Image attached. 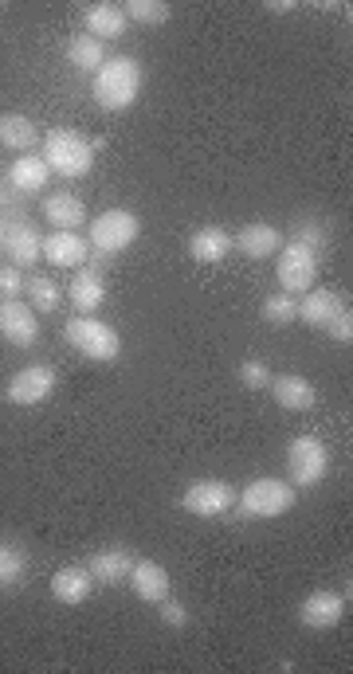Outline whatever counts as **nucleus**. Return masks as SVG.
<instances>
[{
	"instance_id": "f257e3e1",
	"label": "nucleus",
	"mask_w": 353,
	"mask_h": 674,
	"mask_svg": "<svg viewBox=\"0 0 353 674\" xmlns=\"http://www.w3.org/2000/svg\"><path fill=\"white\" fill-rule=\"evenodd\" d=\"M95 102L110 114L130 110L142 95V63L130 56H110L102 68L95 71Z\"/></svg>"
},
{
	"instance_id": "f03ea898",
	"label": "nucleus",
	"mask_w": 353,
	"mask_h": 674,
	"mask_svg": "<svg viewBox=\"0 0 353 674\" xmlns=\"http://www.w3.org/2000/svg\"><path fill=\"white\" fill-rule=\"evenodd\" d=\"M44 161H48L51 173H59L63 181H78V176H87L95 169V149L83 134L75 130H48L44 134Z\"/></svg>"
},
{
	"instance_id": "7ed1b4c3",
	"label": "nucleus",
	"mask_w": 353,
	"mask_h": 674,
	"mask_svg": "<svg viewBox=\"0 0 353 674\" xmlns=\"http://www.w3.org/2000/svg\"><path fill=\"white\" fill-rule=\"evenodd\" d=\"M299 502V490L291 487L287 479H252L240 494H235V506H240V518H283L287 510H294Z\"/></svg>"
},
{
	"instance_id": "20e7f679",
	"label": "nucleus",
	"mask_w": 353,
	"mask_h": 674,
	"mask_svg": "<svg viewBox=\"0 0 353 674\" xmlns=\"http://www.w3.org/2000/svg\"><path fill=\"white\" fill-rule=\"evenodd\" d=\"M63 338L75 353H83L87 361H114L122 353V338H118L114 326H107L95 314H75L68 326H63Z\"/></svg>"
},
{
	"instance_id": "39448f33",
	"label": "nucleus",
	"mask_w": 353,
	"mask_h": 674,
	"mask_svg": "<svg viewBox=\"0 0 353 674\" xmlns=\"http://www.w3.org/2000/svg\"><path fill=\"white\" fill-rule=\"evenodd\" d=\"M330 475V451L318 436H294L287 443V482L294 490L318 487Z\"/></svg>"
},
{
	"instance_id": "423d86ee",
	"label": "nucleus",
	"mask_w": 353,
	"mask_h": 674,
	"mask_svg": "<svg viewBox=\"0 0 353 674\" xmlns=\"http://www.w3.org/2000/svg\"><path fill=\"white\" fill-rule=\"evenodd\" d=\"M137 235H142L137 212H130V208H107V212L95 216L87 244H95L98 255H118V252H126Z\"/></svg>"
},
{
	"instance_id": "0eeeda50",
	"label": "nucleus",
	"mask_w": 353,
	"mask_h": 674,
	"mask_svg": "<svg viewBox=\"0 0 353 674\" xmlns=\"http://www.w3.org/2000/svg\"><path fill=\"white\" fill-rule=\"evenodd\" d=\"M56 392V369L51 365H24L9 377V389H4V401L16 404V408H36V404L51 401Z\"/></svg>"
},
{
	"instance_id": "6e6552de",
	"label": "nucleus",
	"mask_w": 353,
	"mask_h": 674,
	"mask_svg": "<svg viewBox=\"0 0 353 674\" xmlns=\"http://www.w3.org/2000/svg\"><path fill=\"white\" fill-rule=\"evenodd\" d=\"M235 494H240V490L224 479H196V482H188V490L181 494V506H185V514H193V518H220V514H228V510L235 506Z\"/></svg>"
},
{
	"instance_id": "1a4fd4ad",
	"label": "nucleus",
	"mask_w": 353,
	"mask_h": 674,
	"mask_svg": "<svg viewBox=\"0 0 353 674\" xmlns=\"http://www.w3.org/2000/svg\"><path fill=\"white\" fill-rule=\"evenodd\" d=\"M318 279V252L299 240L283 244V255H279V286L283 294H306Z\"/></svg>"
},
{
	"instance_id": "9d476101",
	"label": "nucleus",
	"mask_w": 353,
	"mask_h": 674,
	"mask_svg": "<svg viewBox=\"0 0 353 674\" xmlns=\"http://www.w3.org/2000/svg\"><path fill=\"white\" fill-rule=\"evenodd\" d=\"M0 338L16 350H32L39 342V314L20 298H4L0 303Z\"/></svg>"
},
{
	"instance_id": "9b49d317",
	"label": "nucleus",
	"mask_w": 353,
	"mask_h": 674,
	"mask_svg": "<svg viewBox=\"0 0 353 674\" xmlns=\"http://www.w3.org/2000/svg\"><path fill=\"white\" fill-rule=\"evenodd\" d=\"M345 608H350V592H311L299 608V624L311 627V632H326V627H338L345 616Z\"/></svg>"
},
{
	"instance_id": "f8f14e48",
	"label": "nucleus",
	"mask_w": 353,
	"mask_h": 674,
	"mask_svg": "<svg viewBox=\"0 0 353 674\" xmlns=\"http://www.w3.org/2000/svg\"><path fill=\"white\" fill-rule=\"evenodd\" d=\"M134 549L126 546H107V549H95L87 557V573L95 585L102 588H114V585H126L130 580V568H134Z\"/></svg>"
},
{
	"instance_id": "ddd939ff",
	"label": "nucleus",
	"mask_w": 353,
	"mask_h": 674,
	"mask_svg": "<svg viewBox=\"0 0 353 674\" xmlns=\"http://www.w3.org/2000/svg\"><path fill=\"white\" fill-rule=\"evenodd\" d=\"M267 389H271L275 404L283 412H311L318 404V384L306 381L303 372H279V377H271Z\"/></svg>"
},
{
	"instance_id": "4468645a",
	"label": "nucleus",
	"mask_w": 353,
	"mask_h": 674,
	"mask_svg": "<svg viewBox=\"0 0 353 674\" xmlns=\"http://www.w3.org/2000/svg\"><path fill=\"white\" fill-rule=\"evenodd\" d=\"M130 588H134V597L146 600V604H161L166 597H173L169 568L157 565V561H134V568H130Z\"/></svg>"
},
{
	"instance_id": "2eb2a0df",
	"label": "nucleus",
	"mask_w": 353,
	"mask_h": 674,
	"mask_svg": "<svg viewBox=\"0 0 353 674\" xmlns=\"http://www.w3.org/2000/svg\"><path fill=\"white\" fill-rule=\"evenodd\" d=\"M126 12L122 4H110V0H98V4H87L83 12V32L95 36L98 44H110V39H122L126 36Z\"/></svg>"
},
{
	"instance_id": "dca6fc26",
	"label": "nucleus",
	"mask_w": 353,
	"mask_h": 674,
	"mask_svg": "<svg viewBox=\"0 0 353 674\" xmlns=\"http://www.w3.org/2000/svg\"><path fill=\"white\" fill-rule=\"evenodd\" d=\"M342 306H345L342 294L330 291V286H311L306 294H299V298H294L299 322H306L311 330H314V326H318V330H326V322H330V318L342 310Z\"/></svg>"
},
{
	"instance_id": "f3484780",
	"label": "nucleus",
	"mask_w": 353,
	"mask_h": 674,
	"mask_svg": "<svg viewBox=\"0 0 353 674\" xmlns=\"http://www.w3.org/2000/svg\"><path fill=\"white\" fill-rule=\"evenodd\" d=\"M0 244L9 252L12 267H36L44 259V235L32 224H12L0 232Z\"/></svg>"
},
{
	"instance_id": "a211bd4d",
	"label": "nucleus",
	"mask_w": 353,
	"mask_h": 674,
	"mask_svg": "<svg viewBox=\"0 0 353 674\" xmlns=\"http://www.w3.org/2000/svg\"><path fill=\"white\" fill-rule=\"evenodd\" d=\"M90 592H95V580H90L87 565H68L51 577V597H56L59 604H68V608L87 604Z\"/></svg>"
},
{
	"instance_id": "6ab92c4d",
	"label": "nucleus",
	"mask_w": 353,
	"mask_h": 674,
	"mask_svg": "<svg viewBox=\"0 0 353 674\" xmlns=\"http://www.w3.org/2000/svg\"><path fill=\"white\" fill-rule=\"evenodd\" d=\"M232 247H235L232 232H224L220 224H205V228H196V232L188 235V255H193L196 264H220Z\"/></svg>"
},
{
	"instance_id": "aec40b11",
	"label": "nucleus",
	"mask_w": 353,
	"mask_h": 674,
	"mask_svg": "<svg viewBox=\"0 0 353 674\" xmlns=\"http://www.w3.org/2000/svg\"><path fill=\"white\" fill-rule=\"evenodd\" d=\"M232 244L240 247L247 259H267V255H275L283 247V232L275 224H267V220H255V224H247L240 235H232Z\"/></svg>"
},
{
	"instance_id": "412c9836",
	"label": "nucleus",
	"mask_w": 353,
	"mask_h": 674,
	"mask_svg": "<svg viewBox=\"0 0 353 674\" xmlns=\"http://www.w3.org/2000/svg\"><path fill=\"white\" fill-rule=\"evenodd\" d=\"M87 252L90 244L78 232H51L44 240V259L51 267H83L87 264Z\"/></svg>"
},
{
	"instance_id": "4be33fe9",
	"label": "nucleus",
	"mask_w": 353,
	"mask_h": 674,
	"mask_svg": "<svg viewBox=\"0 0 353 674\" xmlns=\"http://www.w3.org/2000/svg\"><path fill=\"white\" fill-rule=\"evenodd\" d=\"M44 216L56 232H75L87 220V205L75 193H48L44 196Z\"/></svg>"
},
{
	"instance_id": "5701e85b",
	"label": "nucleus",
	"mask_w": 353,
	"mask_h": 674,
	"mask_svg": "<svg viewBox=\"0 0 353 674\" xmlns=\"http://www.w3.org/2000/svg\"><path fill=\"white\" fill-rule=\"evenodd\" d=\"M68 298L78 314H98V306L107 303V283H102V271H78L68 286Z\"/></svg>"
},
{
	"instance_id": "b1692460",
	"label": "nucleus",
	"mask_w": 353,
	"mask_h": 674,
	"mask_svg": "<svg viewBox=\"0 0 353 674\" xmlns=\"http://www.w3.org/2000/svg\"><path fill=\"white\" fill-rule=\"evenodd\" d=\"M9 181L16 185V193H44L51 181V169L39 154H20L9 169Z\"/></svg>"
},
{
	"instance_id": "393cba45",
	"label": "nucleus",
	"mask_w": 353,
	"mask_h": 674,
	"mask_svg": "<svg viewBox=\"0 0 353 674\" xmlns=\"http://www.w3.org/2000/svg\"><path fill=\"white\" fill-rule=\"evenodd\" d=\"M44 137H39V126L28 114H0V146L16 149V154H32Z\"/></svg>"
},
{
	"instance_id": "a878e982",
	"label": "nucleus",
	"mask_w": 353,
	"mask_h": 674,
	"mask_svg": "<svg viewBox=\"0 0 353 674\" xmlns=\"http://www.w3.org/2000/svg\"><path fill=\"white\" fill-rule=\"evenodd\" d=\"M68 59H71V68L78 71H90L95 75L102 63H107V44H98L95 36H87V32H78V36L68 39Z\"/></svg>"
},
{
	"instance_id": "bb28decb",
	"label": "nucleus",
	"mask_w": 353,
	"mask_h": 674,
	"mask_svg": "<svg viewBox=\"0 0 353 674\" xmlns=\"http://www.w3.org/2000/svg\"><path fill=\"white\" fill-rule=\"evenodd\" d=\"M24 291H28L32 310H36V314H51V310H59V306H63V286H59L51 274H32Z\"/></svg>"
},
{
	"instance_id": "cd10ccee",
	"label": "nucleus",
	"mask_w": 353,
	"mask_h": 674,
	"mask_svg": "<svg viewBox=\"0 0 353 674\" xmlns=\"http://www.w3.org/2000/svg\"><path fill=\"white\" fill-rule=\"evenodd\" d=\"M122 12H126L130 24H146V28H161L173 16V9H169L166 0H126Z\"/></svg>"
},
{
	"instance_id": "c85d7f7f",
	"label": "nucleus",
	"mask_w": 353,
	"mask_h": 674,
	"mask_svg": "<svg viewBox=\"0 0 353 674\" xmlns=\"http://www.w3.org/2000/svg\"><path fill=\"white\" fill-rule=\"evenodd\" d=\"M24 577H28V557H24L16 546L0 541V588L24 585Z\"/></svg>"
},
{
	"instance_id": "c756f323",
	"label": "nucleus",
	"mask_w": 353,
	"mask_h": 674,
	"mask_svg": "<svg viewBox=\"0 0 353 674\" xmlns=\"http://www.w3.org/2000/svg\"><path fill=\"white\" fill-rule=\"evenodd\" d=\"M264 318L271 326H291L294 318H299V310H294V294H283V291H275L264 298Z\"/></svg>"
},
{
	"instance_id": "7c9ffc66",
	"label": "nucleus",
	"mask_w": 353,
	"mask_h": 674,
	"mask_svg": "<svg viewBox=\"0 0 353 674\" xmlns=\"http://www.w3.org/2000/svg\"><path fill=\"white\" fill-rule=\"evenodd\" d=\"M240 384H244V389H252V392H259V389H267V384H271V377L275 372L267 369L264 361H259V357H247V361H240Z\"/></svg>"
},
{
	"instance_id": "2f4dec72",
	"label": "nucleus",
	"mask_w": 353,
	"mask_h": 674,
	"mask_svg": "<svg viewBox=\"0 0 353 674\" xmlns=\"http://www.w3.org/2000/svg\"><path fill=\"white\" fill-rule=\"evenodd\" d=\"M294 240L318 252V247H322L326 240H330V235H326V224H322V220H314V216H306V220H299V228H294Z\"/></svg>"
},
{
	"instance_id": "473e14b6",
	"label": "nucleus",
	"mask_w": 353,
	"mask_h": 674,
	"mask_svg": "<svg viewBox=\"0 0 353 674\" xmlns=\"http://www.w3.org/2000/svg\"><path fill=\"white\" fill-rule=\"evenodd\" d=\"M326 333H330L333 342H342V345L353 342V314H350V306H342V310L333 314L330 322H326Z\"/></svg>"
},
{
	"instance_id": "72a5a7b5",
	"label": "nucleus",
	"mask_w": 353,
	"mask_h": 674,
	"mask_svg": "<svg viewBox=\"0 0 353 674\" xmlns=\"http://www.w3.org/2000/svg\"><path fill=\"white\" fill-rule=\"evenodd\" d=\"M188 608L181 604V600H173V597H166L161 600V624L166 627H188Z\"/></svg>"
},
{
	"instance_id": "f704fd0d",
	"label": "nucleus",
	"mask_w": 353,
	"mask_h": 674,
	"mask_svg": "<svg viewBox=\"0 0 353 674\" xmlns=\"http://www.w3.org/2000/svg\"><path fill=\"white\" fill-rule=\"evenodd\" d=\"M24 286H28V279L20 274V267H0V294L4 298H20Z\"/></svg>"
},
{
	"instance_id": "c9c22d12",
	"label": "nucleus",
	"mask_w": 353,
	"mask_h": 674,
	"mask_svg": "<svg viewBox=\"0 0 353 674\" xmlns=\"http://www.w3.org/2000/svg\"><path fill=\"white\" fill-rule=\"evenodd\" d=\"M267 9H271L275 16H287V12H294V0H271Z\"/></svg>"
}]
</instances>
